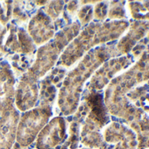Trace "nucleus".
<instances>
[{"instance_id":"obj_2","label":"nucleus","mask_w":149,"mask_h":149,"mask_svg":"<svg viewBox=\"0 0 149 149\" xmlns=\"http://www.w3.org/2000/svg\"><path fill=\"white\" fill-rule=\"evenodd\" d=\"M81 28L80 23L74 22L62 28L57 33L53 41L40 47L35 54L33 64L29 68V73L35 79H40L54 66L61 51L72 41V39L78 35Z\"/></svg>"},{"instance_id":"obj_5","label":"nucleus","mask_w":149,"mask_h":149,"mask_svg":"<svg viewBox=\"0 0 149 149\" xmlns=\"http://www.w3.org/2000/svg\"><path fill=\"white\" fill-rule=\"evenodd\" d=\"M34 51L35 45L23 26L11 23L0 31V53L3 55H31Z\"/></svg>"},{"instance_id":"obj_15","label":"nucleus","mask_w":149,"mask_h":149,"mask_svg":"<svg viewBox=\"0 0 149 149\" xmlns=\"http://www.w3.org/2000/svg\"><path fill=\"white\" fill-rule=\"evenodd\" d=\"M81 149H91V148H81Z\"/></svg>"},{"instance_id":"obj_9","label":"nucleus","mask_w":149,"mask_h":149,"mask_svg":"<svg viewBox=\"0 0 149 149\" xmlns=\"http://www.w3.org/2000/svg\"><path fill=\"white\" fill-rule=\"evenodd\" d=\"M15 77L10 65H0V113L15 107Z\"/></svg>"},{"instance_id":"obj_14","label":"nucleus","mask_w":149,"mask_h":149,"mask_svg":"<svg viewBox=\"0 0 149 149\" xmlns=\"http://www.w3.org/2000/svg\"><path fill=\"white\" fill-rule=\"evenodd\" d=\"M12 149H26V148H23L18 143H16V144H14V146H13V147Z\"/></svg>"},{"instance_id":"obj_13","label":"nucleus","mask_w":149,"mask_h":149,"mask_svg":"<svg viewBox=\"0 0 149 149\" xmlns=\"http://www.w3.org/2000/svg\"><path fill=\"white\" fill-rule=\"evenodd\" d=\"M78 2H69V5H68V12L69 13H71V15H73L74 13H76L78 9L79 5H77Z\"/></svg>"},{"instance_id":"obj_12","label":"nucleus","mask_w":149,"mask_h":149,"mask_svg":"<svg viewBox=\"0 0 149 149\" xmlns=\"http://www.w3.org/2000/svg\"><path fill=\"white\" fill-rule=\"evenodd\" d=\"M92 15H93V11L91 6H87L81 7L77 13V16L80 20V25L84 26L88 22H90L92 18Z\"/></svg>"},{"instance_id":"obj_11","label":"nucleus","mask_w":149,"mask_h":149,"mask_svg":"<svg viewBox=\"0 0 149 149\" xmlns=\"http://www.w3.org/2000/svg\"><path fill=\"white\" fill-rule=\"evenodd\" d=\"M64 2L61 1H54V2H47V5L42 8L43 12L54 21L60 18V15L63 13L64 9Z\"/></svg>"},{"instance_id":"obj_10","label":"nucleus","mask_w":149,"mask_h":149,"mask_svg":"<svg viewBox=\"0 0 149 149\" xmlns=\"http://www.w3.org/2000/svg\"><path fill=\"white\" fill-rule=\"evenodd\" d=\"M19 113L15 107L0 116V149H12L16 141Z\"/></svg>"},{"instance_id":"obj_3","label":"nucleus","mask_w":149,"mask_h":149,"mask_svg":"<svg viewBox=\"0 0 149 149\" xmlns=\"http://www.w3.org/2000/svg\"><path fill=\"white\" fill-rule=\"evenodd\" d=\"M108 25L90 24L67 46L61 55L58 65L61 64L65 68H68L84 56V53L93 46L108 40L109 37L113 38L112 33H106Z\"/></svg>"},{"instance_id":"obj_4","label":"nucleus","mask_w":149,"mask_h":149,"mask_svg":"<svg viewBox=\"0 0 149 149\" xmlns=\"http://www.w3.org/2000/svg\"><path fill=\"white\" fill-rule=\"evenodd\" d=\"M51 105H39L21 115L17 127L16 141L23 148L29 146L36 139L40 132L48 123L52 116Z\"/></svg>"},{"instance_id":"obj_6","label":"nucleus","mask_w":149,"mask_h":149,"mask_svg":"<svg viewBox=\"0 0 149 149\" xmlns=\"http://www.w3.org/2000/svg\"><path fill=\"white\" fill-rule=\"evenodd\" d=\"M67 139V122L62 117L49 121L35 139V149H54Z\"/></svg>"},{"instance_id":"obj_8","label":"nucleus","mask_w":149,"mask_h":149,"mask_svg":"<svg viewBox=\"0 0 149 149\" xmlns=\"http://www.w3.org/2000/svg\"><path fill=\"white\" fill-rule=\"evenodd\" d=\"M54 21L43 12L42 9L31 19L28 23V34L35 46L44 45L53 39L55 33Z\"/></svg>"},{"instance_id":"obj_16","label":"nucleus","mask_w":149,"mask_h":149,"mask_svg":"<svg viewBox=\"0 0 149 149\" xmlns=\"http://www.w3.org/2000/svg\"><path fill=\"white\" fill-rule=\"evenodd\" d=\"M0 116H1V113H0Z\"/></svg>"},{"instance_id":"obj_1","label":"nucleus","mask_w":149,"mask_h":149,"mask_svg":"<svg viewBox=\"0 0 149 149\" xmlns=\"http://www.w3.org/2000/svg\"><path fill=\"white\" fill-rule=\"evenodd\" d=\"M104 50V47H98L88 53L62 80V86L58 95V106L65 116L77 111L84 84L105 59Z\"/></svg>"},{"instance_id":"obj_7","label":"nucleus","mask_w":149,"mask_h":149,"mask_svg":"<svg viewBox=\"0 0 149 149\" xmlns=\"http://www.w3.org/2000/svg\"><path fill=\"white\" fill-rule=\"evenodd\" d=\"M38 80L29 73L23 74L15 88V106L19 111H27L37 104L39 97Z\"/></svg>"}]
</instances>
